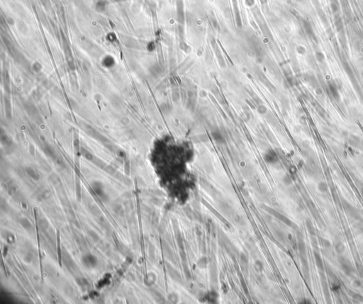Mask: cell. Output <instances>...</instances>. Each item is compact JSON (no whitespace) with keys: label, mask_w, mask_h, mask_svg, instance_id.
<instances>
[{"label":"cell","mask_w":363,"mask_h":304,"mask_svg":"<svg viewBox=\"0 0 363 304\" xmlns=\"http://www.w3.org/2000/svg\"><path fill=\"white\" fill-rule=\"evenodd\" d=\"M82 262L85 266L88 268H94L97 265V259L94 255L89 254L85 255L82 258Z\"/></svg>","instance_id":"7a4b0ae2"},{"label":"cell","mask_w":363,"mask_h":304,"mask_svg":"<svg viewBox=\"0 0 363 304\" xmlns=\"http://www.w3.org/2000/svg\"><path fill=\"white\" fill-rule=\"evenodd\" d=\"M26 172H27V173H28V175H29L30 177L33 178V179L37 180V179H38V178H39V175H38V173H37L36 172H35L34 170H33L32 168H30V167H28V168L26 169Z\"/></svg>","instance_id":"7c38bea8"},{"label":"cell","mask_w":363,"mask_h":304,"mask_svg":"<svg viewBox=\"0 0 363 304\" xmlns=\"http://www.w3.org/2000/svg\"><path fill=\"white\" fill-rule=\"evenodd\" d=\"M360 192H361V195H362V197H363V187L362 188V189H361Z\"/></svg>","instance_id":"44dd1931"},{"label":"cell","mask_w":363,"mask_h":304,"mask_svg":"<svg viewBox=\"0 0 363 304\" xmlns=\"http://www.w3.org/2000/svg\"><path fill=\"white\" fill-rule=\"evenodd\" d=\"M350 296L354 299L355 301L358 302H363V296L362 295H360V294H357V293L354 292H349Z\"/></svg>","instance_id":"30bf717a"},{"label":"cell","mask_w":363,"mask_h":304,"mask_svg":"<svg viewBox=\"0 0 363 304\" xmlns=\"http://www.w3.org/2000/svg\"><path fill=\"white\" fill-rule=\"evenodd\" d=\"M328 88L332 96L336 100H339L340 99V94L338 92V87L337 86L336 83L334 81L330 82L328 83Z\"/></svg>","instance_id":"277c9868"},{"label":"cell","mask_w":363,"mask_h":304,"mask_svg":"<svg viewBox=\"0 0 363 304\" xmlns=\"http://www.w3.org/2000/svg\"><path fill=\"white\" fill-rule=\"evenodd\" d=\"M316 60H317L318 62H323L324 61V59H325L324 54L323 53L320 52V51L316 52Z\"/></svg>","instance_id":"4fadbf2b"},{"label":"cell","mask_w":363,"mask_h":304,"mask_svg":"<svg viewBox=\"0 0 363 304\" xmlns=\"http://www.w3.org/2000/svg\"><path fill=\"white\" fill-rule=\"evenodd\" d=\"M357 269L360 276L363 278V267L361 265H357Z\"/></svg>","instance_id":"2e32d148"},{"label":"cell","mask_w":363,"mask_h":304,"mask_svg":"<svg viewBox=\"0 0 363 304\" xmlns=\"http://www.w3.org/2000/svg\"><path fill=\"white\" fill-rule=\"evenodd\" d=\"M316 94H317L318 95H319V96L322 95V94H323V91H322V89H321V88H317V89H316Z\"/></svg>","instance_id":"ffe728a7"},{"label":"cell","mask_w":363,"mask_h":304,"mask_svg":"<svg viewBox=\"0 0 363 304\" xmlns=\"http://www.w3.org/2000/svg\"><path fill=\"white\" fill-rule=\"evenodd\" d=\"M306 228H307L308 231L311 235H312L313 236H314L316 235V231H315V228L314 226H313L312 223H311V221L309 220H306Z\"/></svg>","instance_id":"9c48e42d"},{"label":"cell","mask_w":363,"mask_h":304,"mask_svg":"<svg viewBox=\"0 0 363 304\" xmlns=\"http://www.w3.org/2000/svg\"><path fill=\"white\" fill-rule=\"evenodd\" d=\"M317 244H318V242H317V240H316V239L313 238V240H312V244H313V246H314V247H315V248H318Z\"/></svg>","instance_id":"d6986e66"},{"label":"cell","mask_w":363,"mask_h":304,"mask_svg":"<svg viewBox=\"0 0 363 304\" xmlns=\"http://www.w3.org/2000/svg\"><path fill=\"white\" fill-rule=\"evenodd\" d=\"M344 206H345L346 212L348 213V214L351 215L352 218H355V219H356V220L359 219L360 214H359V213H358L357 209L355 208V207H353V206L351 205V204H348V202L345 203Z\"/></svg>","instance_id":"3957f363"},{"label":"cell","mask_w":363,"mask_h":304,"mask_svg":"<svg viewBox=\"0 0 363 304\" xmlns=\"http://www.w3.org/2000/svg\"><path fill=\"white\" fill-rule=\"evenodd\" d=\"M353 285L355 288H359L362 286V283H361L360 280H359V279H355V280L353 281Z\"/></svg>","instance_id":"e0dca14e"},{"label":"cell","mask_w":363,"mask_h":304,"mask_svg":"<svg viewBox=\"0 0 363 304\" xmlns=\"http://www.w3.org/2000/svg\"><path fill=\"white\" fill-rule=\"evenodd\" d=\"M317 189L318 190L320 191L321 193H323V194H325L328 191V186L326 184L324 181H320L319 182L317 186Z\"/></svg>","instance_id":"8fae6325"},{"label":"cell","mask_w":363,"mask_h":304,"mask_svg":"<svg viewBox=\"0 0 363 304\" xmlns=\"http://www.w3.org/2000/svg\"><path fill=\"white\" fill-rule=\"evenodd\" d=\"M335 25H336V28H337V29H338V30H343V23H342L340 19H338V20L335 21Z\"/></svg>","instance_id":"9a60e30c"},{"label":"cell","mask_w":363,"mask_h":304,"mask_svg":"<svg viewBox=\"0 0 363 304\" xmlns=\"http://www.w3.org/2000/svg\"><path fill=\"white\" fill-rule=\"evenodd\" d=\"M121 123H123V124H128V123H129V119H128V118H126V117H125V118H123V119L121 120Z\"/></svg>","instance_id":"ac0fdd59"},{"label":"cell","mask_w":363,"mask_h":304,"mask_svg":"<svg viewBox=\"0 0 363 304\" xmlns=\"http://www.w3.org/2000/svg\"><path fill=\"white\" fill-rule=\"evenodd\" d=\"M335 250H336V252H338V254L343 253L345 250V244H343L342 242H340V241H338V242H337L336 243H335Z\"/></svg>","instance_id":"ba28073f"},{"label":"cell","mask_w":363,"mask_h":304,"mask_svg":"<svg viewBox=\"0 0 363 304\" xmlns=\"http://www.w3.org/2000/svg\"><path fill=\"white\" fill-rule=\"evenodd\" d=\"M314 255L315 259V262H316L317 268L319 269V271H323L324 270V262H323L322 257H321L320 253L318 252L316 250H314Z\"/></svg>","instance_id":"5b68a950"},{"label":"cell","mask_w":363,"mask_h":304,"mask_svg":"<svg viewBox=\"0 0 363 304\" xmlns=\"http://www.w3.org/2000/svg\"><path fill=\"white\" fill-rule=\"evenodd\" d=\"M272 211L273 214L275 215V216L277 217V218H278L279 220H281L282 222H284V223H285V224H287V226H292V222L291 221L289 218H287V217L285 216V215L281 214V213H278V212H276L275 211H274V210H272Z\"/></svg>","instance_id":"52a82bcc"},{"label":"cell","mask_w":363,"mask_h":304,"mask_svg":"<svg viewBox=\"0 0 363 304\" xmlns=\"http://www.w3.org/2000/svg\"><path fill=\"white\" fill-rule=\"evenodd\" d=\"M320 276H321V285H322L323 291H324V294H325L326 297L329 296H330V294H329L328 287V284H327L326 280V278L324 277V275H323L322 271H320Z\"/></svg>","instance_id":"8992f818"},{"label":"cell","mask_w":363,"mask_h":304,"mask_svg":"<svg viewBox=\"0 0 363 304\" xmlns=\"http://www.w3.org/2000/svg\"><path fill=\"white\" fill-rule=\"evenodd\" d=\"M339 263H340L342 270L344 271L345 274H347L348 276H351L353 274V265H351V262L348 259L345 258L343 257H339Z\"/></svg>","instance_id":"6da1fadb"},{"label":"cell","mask_w":363,"mask_h":304,"mask_svg":"<svg viewBox=\"0 0 363 304\" xmlns=\"http://www.w3.org/2000/svg\"><path fill=\"white\" fill-rule=\"evenodd\" d=\"M361 61H362V65H363V57H362V59H361Z\"/></svg>","instance_id":"7402d4cb"},{"label":"cell","mask_w":363,"mask_h":304,"mask_svg":"<svg viewBox=\"0 0 363 304\" xmlns=\"http://www.w3.org/2000/svg\"><path fill=\"white\" fill-rule=\"evenodd\" d=\"M321 244H322L323 247H326V248L330 247V246H331V244H330V241L328 240L327 239H325V238H321Z\"/></svg>","instance_id":"5bb4252c"}]
</instances>
